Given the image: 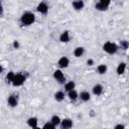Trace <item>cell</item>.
Masks as SVG:
<instances>
[{"label": "cell", "mask_w": 129, "mask_h": 129, "mask_svg": "<svg viewBox=\"0 0 129 129\" xmlns=\"http://www.w3.org/2000/svg\"><path fill=\"white\" fill-rule=\"evenodd\" d=\"M35 22V15L30 11L24 12L20 17V23L23 26H29Z\"/></svg>", "instance_id": "cell-1"}, {"label": "cell", "mask_w": 129, "mask_h": 129, "mask_svg": "<svg viewBox=\"0 0 129 129\" xmlns=\"http://www.w3.org/2000/svg\"><path fill=\"white\" fill-rule=\"evenodd\" d=\"M119 49V46L115 43V42H112V41H107L103 44V50L109 54H114L118 51Z\"/></svg>", "instance_id": "cell-2"}, {"label": "cell", "mask_w": 129, "mask_h": 129, "mask_svg": "<svg viewBox=\"0 0 129 129\" xmlns=\"http://www.w3.org/2000/svg\"><path fill=\"white\" fill-rule=\"evenodd\" d=\"M26 78L23 74H15V77L13 79V82H12V85L14 87H19V86H22L25 82Z\"/></svg>", "instance_id": "cell-3"}, {"label": "cell", "mask_w": 129, "mask_h": 129, "mask_svg": "<svg viewBox=\"0 0 129 129\" xmlns=\"http://www.w3.org/2000/svg\"><path fill=\"white\" fill-rule=\"evenodd\" d=\"M111 4V1L110 0H100L99 2L96 3L95 5V8L99 11H105L108 9V7L110 6Z\"/></svg>", "instance_id": "cell-4"}, {"label": "cell", "mask_w": 129, "mask_h": 129, "mask_svg": "<svg viewBox=\"0 0 129 129\" xmlns=\"http://www.w3.org/2000/svg\"><path fill=\"white\" fill-rule=\"evenodd\" d=\"M53 79L59 84H63L64 83L66 78H64V75H63V73H62V71L60 69H57V70H55L53 72Z\"/></svg>", "instance_id": "cell-5"}, {"label": "cell", "mask_w": 129, "mask_h": 129, "mask_svg": "<svg viewBox=\"0 0 129 129\" xmlns=\"http://www.w3.org/2000/svg\"><path fill=\"white\" fill-rule=\"evenodd\" d=\"M36 10L40 14H43V15L47 14V12H48V5H47V3L46 2H40V3H38V5L36 6Z\"/></svg>", "instance_id": "cell-6"}, {"label": "cell", "mask_w": 129, "mask_h": 129, "mask_svg": "<svg viewBox=\"0 0 129 129\" xmlns=\"http://www.w3.org/2000/svg\"><path fill=\"white\" fill-rule=\"evenodd\" d=\"M60 129H71L73 127V120L70 118H64L60 121L59 124Z\"/></svg>", "instance_id": "cell-7"}, {"label": "cell", "mask_w": 129, "mask_h": 129, "mask_svg": "<svg viewBox=\"0 0 129 129\" xmlns=\"http://www.w3.org/2000/svg\"><path fill=\"white\" fill-rule=\"evenodd\" d=\"M69 64H70V59L67 56H61L57 60V66L59 67V69H66L69 67Z\"/></svg>", "instance_id": "cell-8"}, {"label": "cell", "mask_w": 129, "mask_h": 129, "mask_svg": "<svg viewBox=\"0 0 129 129\" xmlns=\"http://www.w3.org/2000/svg\"><path fill=\"white\" fill-rule=\"evenodd\" d=\"M7 104H8L10 107H12V108L16 107V106L18 105V98H17V96H15V95H10V96L8 97V99H7Z\"/></svg>", "instance_id": "cell-9"}, {"label": "cell", "mask_w": 129, "mask_h": 129, "mask_svg": "<svg viewBox=\"0 0 129 129\" xmlns=\"http://www.w3.org/2000/svg\"><path fill=\"white\" fill-rule=\"evenodd\" d=\"M92 92H93V94H94L95 96H100V95H102L103 92H104V87H103L101 84H96V85L93 87Z\"/></svg>", "instance_id": "cell-10"}, {"label": "cell", "mask_w": 129, "mask_h": 129, "mask_svg": "<svg viewBox=\"0 0 129 129\" xmlns=\"http://www.w3.org/2000/svg\"><path fill=\"white\" fill-rule=\"evenodd\" d=\"M72 6H73V8H74L75 10L80 11V10H82V9L84 8L85 2L82 1V0H76V1H74V2L72 3Z\"/></svg>", "instance_id": "cell-11"}, {"label": "cell", "mask_w": 129, "mask_h": 129, "mask_svg": "<svg viewBox=\"0 0 129 129\" xmlns=\"http://www.w3.org/2000/svg\"><path fill=\"white\" fill-rule=\"evenodd\" d=\"M70 39H71V37H70V32H69L68 30H64V31H62V32L60 33V35H59V41H60V42H69Z\"/></svg>", "instance_id": "cell-12"}, {"label": "cell", "mask_w": 129, "mask_h": 129, "mask_svg": "<svg viewBox=\"0 0 129 129\" xmlns=\"http://www.w3.org/2000/svg\"><path fill=\"white\" fill-rule=\"evenodd\" d=\"M79 98L82 102H88L91 99V94L88 91H83L81 92V94L79 95Z\"/></svg>", "instance_id": "cell-13"}, {"label": "cell", "mask_w": 129, "mask_h": 129, "mask_svg": "<svg viewBox=\"0 0 129 129\" xmlns=\"http://www.w3.org/2000/svg\"><path fill=\"white\" fill-rule=\"evenodd\" d=\"M27 125L32 129V128H34V127H37V124H38V120H37V118L36 117H30V118H28L27 119Z\"/></svg>", "instance_id": "cell-14"}, {"label": "cell", "mask_w": 129, "mask_h": 129, "mask_svg": "<svg viewBox=\"0 0 129 129\" xmlns=\"http://www.w3.org/2000/svg\"><path fill=\"white\" fill-rule=\"evenodd\" d=\"M126 71V62H120L118 66H117V69H116V72H117V75H123Z\"/></svg>", "instance_id": "cell-15"}, {"label": "cell", "mask_w": 129, "mask_h": 129, "mask_svg": "<svg viewBox=\"0 0 129 129\" xmlns=\"http://www.w3.org/2000/svg\"><path fill=\"white\" fill-rule=\"evenodd\" d=\"M85 53V48L83 46H78L74 49V55L76 57H81Z\"/></svg>", "instance_id": "cell-16"}, {"label": "cell", "mask_w": 129, "mask_h": 129, "mask_svg": "<svg viewBox=\"0 0 129 129\" xmlns=\"http://www.w3.org/2000/svg\"><path fill=\"white\" fill-rule=\"evenodd\" d=\"M75 88H76V83L74 81H70V82L64 84V91L66 92L73 91V90H75Z\"/></svg>", "instance_id": "cell-17"}, {"label": "cell", "mask_w": 129, "mask_h": 129, "mask_svg": "<svg viewBox=\"0 0 129 129\" xmlns=\"http://www.w3.org/2000/svg\"><path fill=\"white\" fill-rule=\"evenodd\" d=\"M60 121H61V119H60V117L58 116V115H53L51 118H50V123L51 124H53L55 127L56 126H59V124H60Z\"/></svg>", "instance_id": "cell-18"}, {"label": "cell", "mask_w": 129, "mask_h": 129, "mask_svg": "<svg viewBox=\"0 0 129 129\" xmlns=\"http://www.w3.org/2000/svg\"><path fill=\"white\" fill-rule=\"evenodd\" d=\"M68 97L71 101H76L78 98H79V94L76 90H73V91H70L68 92Z\"/></svg>", "instance_id": "cell-19"}, {"label": "cell", "mask_w": 129, "mask_h": 129, "mask_svg": "<svg viewBox=\"0 0 129 129\" xmlns=\"http://www.w3.org/2000/svg\"><path fill=\"white\" fill-rule=\"evenodd\" d=\"M107 70H108V68H107V66L104 64V63H101V64H99V66L97 67V72H98L99 75H104V74H106V73H107Z\"/></svg>", "instance_id": "cell-20"}, {"label": "cell", "mask_w": 129, "mask_h": 129, "mask_svg": "<svg viewBox=\"0 0 129 129\" xmlns=\"http://www.w3.org/2000/svg\"><path fill=\"white\" fill-rule=\"evenodd\" d=\"M64 93L62 92V91H57V92H55V94H54V99L57 101V102H61L63 99H64Z\"/></svg>", "instance_id": "cell-21"}, {"label": "cell", "mask_w": 129, "mask_h": 129, "mask_svg": "<svg viewBox=\"0 0 129 129\" xmlns=\"http://www.w3.org/2000/svg\"><path fill=\"white\" fill-rule=\"evenodd\" d=\"M14 77H15V73L14 72H9V73H7V75L5 77V81L7 83H9V84H12Z\"/></svg>", "instance_id": "cell-22"}, {"label": "cell", "mask_w": 129, "mask_h": 129, "mask_svg": "<svg viewBox=\"0 0 129 129\" xmlns=\"http://www.w3.org/2000/svg\"><path fill=\"white\" fill-rule=\"evenodd\" d=\"M42 129H55V126L53 124H51L50 122H46L42 126Z\"/></svg>", "instance_id": "cell-23"}, {"label": "cell", "mask_w": 129, "mask_h": 129, "mask_svg": "<svg viewBox=\"0 0 129 129\" xmlns=\"http://www.w3.org/2000/svg\"><path fill=\"white\" fill-rule=\"evenodd\" d=\"M128 41L127 40H121V48L123 49H127L128 48Z\"/></svg>", "instance_id": "cell-24"}, {"label": "cell", "mask_w": 129, "mask_h": 129, "mask_svg": "<svg viewBox=\"0 0 129 129\" xmlns=\"http://www.w3.org/2000/svg\"><path fill=\"white\" fill-rule=\"evenodd\" d=\"M114 129H125V125L124 124H117L115 127H114Z\"/></svg>", "instance_id": "cell-25"}, {"label": "cell", "mask_w": 129, "mask_h": 129, "mask_svg": "<svg viewBox=\"0 0 129 129\" xmlns=\"http://www.w3.org/2000/svg\"><path fill=\"white\" fill-rule=\"evenodd\" d=\"M87 64H88V66H90V67H92V66L94 64V59H92V58H89V59L87 60Z\"/></svg>", "instance_id": "cell-26"}, {"label": "cell", "mask_w": 129, "mask_h": 129, "mask_svg": "<svg viewBox=\"0 0 129 129\" xmlns=\"http://www.w3.org/2000/svg\"><path fill=\"white\" fill-rule=\"evenodd\" d=\"M13 46H14V48H18V47H19V42H18V40H14V41H13Z\"/></svg>", "instance_id": "cell-27"}, {"label": "cell", "mask_w": 129, "mask_h": 129, "mask_svg": "<svg viewBox=\"0 0 129 129\" xmlns=\"http://www.w3.org/2000/svg\"><path fill=\"white\" fill-rule=\"evenodd\" d=\"M3 15V7H2V4L0 3V16Z\"/></svg>", "instance_id": "cell-28"}, {"label": "cell", "mask_w": 129, "mask_h": 129, "mask_svg": "<svg viewBox=\"0 0 129 129\" xmlns=\"http://www.w3.org/2000/svg\"><path fill=\"white\" fill-rule=\"evenodd\" d=\"M32 129H42V128H40V127L37 126V127H34V128H32Z\"/></svg>", "instance_id": "cell-29"}, {"label": "cell", "mask_w": 129, "mask_h": 129, "mask_svg": "<svg viewBox=\"0 0 129 129\" xmlns=\"http://www.w3.org/2000/svg\"><path fill=\"white\" fill-rule=\"evenodd\" d=\"M91 116H94V111H93V110L91 111Z\"/></svg>", "instance_id": "cell-30"}, {"label": "cell", "mask_w": 129, "mask_h": 129, "mask_svg": "<svg viewBox=\"0 0 129 129\" xmlns=\"http://www.w3.org/2000/svg\"><path fill=\"white\" fill-rule=\"evenodd\" d=\"M2 70H3V69H2V66H1V63H0V73L2 72Z\"/></svg>", "instance_id": "cell-31"}, {"label": "cell", "mask_w": 129, "mask_h": 129, "mask_svg": "<svg viewBox=\"0 0 129 129\" xmlns=\"http://www.w3.org/2000/svg\"><path fill=\"white\" fill-rule=\"evenodd\" d=\"M103 129H106V128H103Z\"/></svg>", "instance_id": "cell-32"}]
</instances>
